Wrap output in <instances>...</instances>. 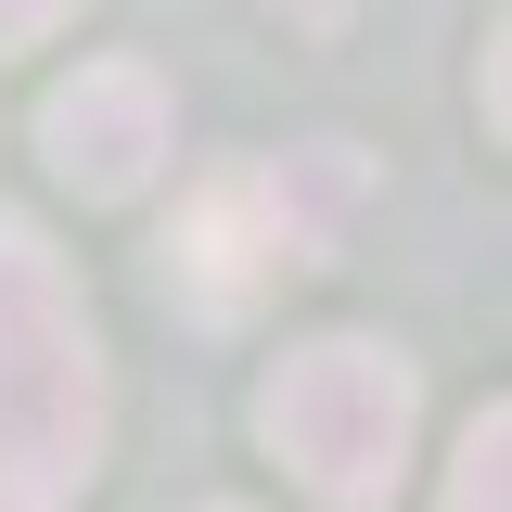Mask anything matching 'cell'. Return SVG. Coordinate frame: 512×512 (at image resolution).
I'll return each instance as SVG.
<instances>
[{"mask_svg":"<svg viewBox=\"0 0 512 512\" xmlns=\"http://www.w3.org/2000/svg\"><path fill=\"white\" fill-rule=\"evenodd\" d=\"M410 423H423V384H410V359H384L372 333L295 346V359L269 372V397H256V436L282 448L333 512H384V500H397Z\"/></svg>","mask_w":512,"mask_h":512,"instance_id":"cell-2","label":"cell"},{"mask_svg":"<svg viewBox=\"0 0 512 512\" xmlns=\"http://www.w3.org/2000/svg\"><path fill=\"white\" fill-rule=\"evenodd\" d=\"M103 461V346L39 218H0V512H64Z\"/></svg>","mask_w":512,"mask_h":512,"instance_id":"cell-1","label":"cell"},{"mask_svg":"<svg viewBox=\"0 0 512 512\" xmlns=\"http://www.w3.org/2000/svg\"><path fill=\"white\" fill-rule=\"evenodd\" d=\"M436 512H512V410H474V423H461Z\"/></svg>","mask_w":512,"mask_h":512,"instance_id":"cell-5","label":"cell"},{"mask_svg":"<svg viewBox=\"0 0 512 512\" xmlns=\"http://www.w3.org/2000/svg\"><path fill=\"white\" fill-rule=\"evenodd\" d=\"M39 154L90 205H128V192L167 167V90H154V64H77L52 103H39Z\"/></svg>","mask_w":512,"mask_h":512,"instance_id":"cell-4","label":"cell"},{"mask_svg":"<svg viewBox=\"0 0 512 512\" xmlns=\"http://www.w3.org/2000/svg\"><path fill=\"white\" fill-rule=\"evenodd\" d=\"M64 26V0H0V39H52Z\"/></svg>","mask_w":512,"mask_h":512,"instance_id":"cell-6","label":"cell"},{"mask_svg":"<svg viewBox=\"0 0 512 512\" xmlns=\"http://www.w3.org/2000/svg\"><path fill=\"white\" fill-rule=\"evenodd\" d=\"M346 192H359V154H282V167H244V180L192 192L180 231H167V282H180L205 320L256 308L282 269H308V256L333 244Z\"/></svg>","mask_w":512,"mask_h":512,"instance_id":"cell-3","label":"cell"},{"mask_svg":"<svg viewBox=\"0 0 512 512\" xmlns=\"http://www.w3.org/2000/svg\"><path fill=\"white\" fill-rule=\"evenodd\" d=\"M282 13H295V26H333V13H346V0H282Z\"/></svg>","mask_w":512,"mask_h":512,"instance_id":"cell-7","label":"cell"},{"mask_svg":"<svg viewBox=\"0 0 512 512\" xmlns=\"http://www.w3.org/2000/svg\"><path fill=\"white\" fill-rule=\"evenodd\" d=\"M218 512H244V500H218Z\"/></svg>","mask_w":512,"mask_h":512,"instance_id":"cell-8","label":"cell"}]
</instances>
